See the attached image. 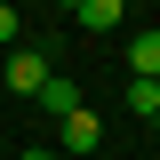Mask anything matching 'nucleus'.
<instances>
[{
    "instance_id": "nucleus-1",
    "label": "nucleus",
    "mask_w": 160,
    "mask_h": 160,
    "mask_svg": "<svg viewBox=\"0 0 160 160\" xmlns=\"http://www.w3.org/2000/svg\"><path fill=\"white\" fill-rule=\"evenodd\" d=\"M48 72H56V64H48V48H24V40H16V48H8V72H0V80H8L16 96H40V80H48Z\"/></svg>"
},
{
    "instance_id": "nucleus-2",
    "label": "nucleus",
    "mask_w": 160,
    "mask_h": 160,
    "mask_svg": "<svg viewBox=\"0 0 160 160\" xmlns=\"http://www.w3.org/2000/svg\"><path fill=\"white\" fill-rule=\"evenodd\" d=\"M96 144H104V120L88 112V104H72V112L56 120V152H80V160H88Z\"/></svg>"
},
{
    "instance_id": "nucleus-3",
    "label": "nucleus",
    "mask_w": 160,
    "mask_h": 160,
    "mask_svg": "<svg viewBox=\"0 0 160 160\" xmlns=\"http://www.w3.org/2000/svg\"><path fill=\"white\" fill-rule=\"evenodd\" d=\"M128 72H144V80H160V24H144V32L128 40Z\"/></svg>"
},
{
    "instance_id": "nucleus-4",
    "label": "nucleus",
    "mask_w": 160,
    "mask_h": 160,
    "mask_svg": "<svg viewBox=\"0 0 160 160\" xmlns=\"http://www.w3.org/2000/svg\"><path fill=\"white\" fill-rule=\"evenodd\" d=\"M128 112H136V120H160V80L128 72Z\"/></svg>"
},
{
    "instance_id": "nucleus-5",
    "label": "nucleus",
    "mask_w": 160,
    "mask_h": 160,
    "mask_svg": "<svg viewBox=\"0 0 160 160\" xmlns=\"http://www.w3.org/2000/svg\"><path fill=\"white\" fill-rule=\"evenodd\" d=\"M120 16H128V0H80V24L88 32H112Z\"/></svg>"
},
{
    "instance_id": "nucleus-6",
    "label": "nucleus",
    "mask_w": 160,
    "mask_h": 160,
    "mask_svg": "<svg viewBox=\"0 0 160 160\" xmlns=\"http://www.w3.org/2000/svg\"><path fill=\"white\" fill-rule=\"evenodd\" d=\"M40 104H48V120H64V112L80 104V88H72V80H56V72H48V80H40Z\"/></svg>"
},
{
    "instance_id": "nucleus-7",
    "label": "nucleus",
    "mask_w": 160,
    "mask_h": 160,
    "mask_svg": "<svg viewBox=\"0 0 160 160\" xmlns=\"http://www.w3.org/2000/svg\"><path fill=\"white\" fill-rule=\"evenodd\" d=\"M0 48H16V8L0 0Z\"/></svg>"
},
{
    "instance_id": "nucleus-8",
    "label": "nucleus",
    "mask_w": 160,
    "mask_h": 160,
    "mask_svg": "<svg viewBox=\"0 0 160 160\" xmlns=\"http://www.w3.org/2000/svg\"><path fill=\"white\" fill-rule=\"evenodd\" d=\"M24 160H56V144H32V152H24Z\"/></svg>"
},
{
    "instance_id": "nucleus-9",
    "label": "nucleus",
    "mask_w": 160,
    "mask_h": 160,
    "mask_svg": "<svg viewBox=\"0 0 160 160\" xmlns=\"http://www.w3.org/2000/svg\"><path fill=\"white\" fill-rule=\"evenodd\" d=\"M48 8H80V0H48Z\"/></svg>"
}]
</instances>
